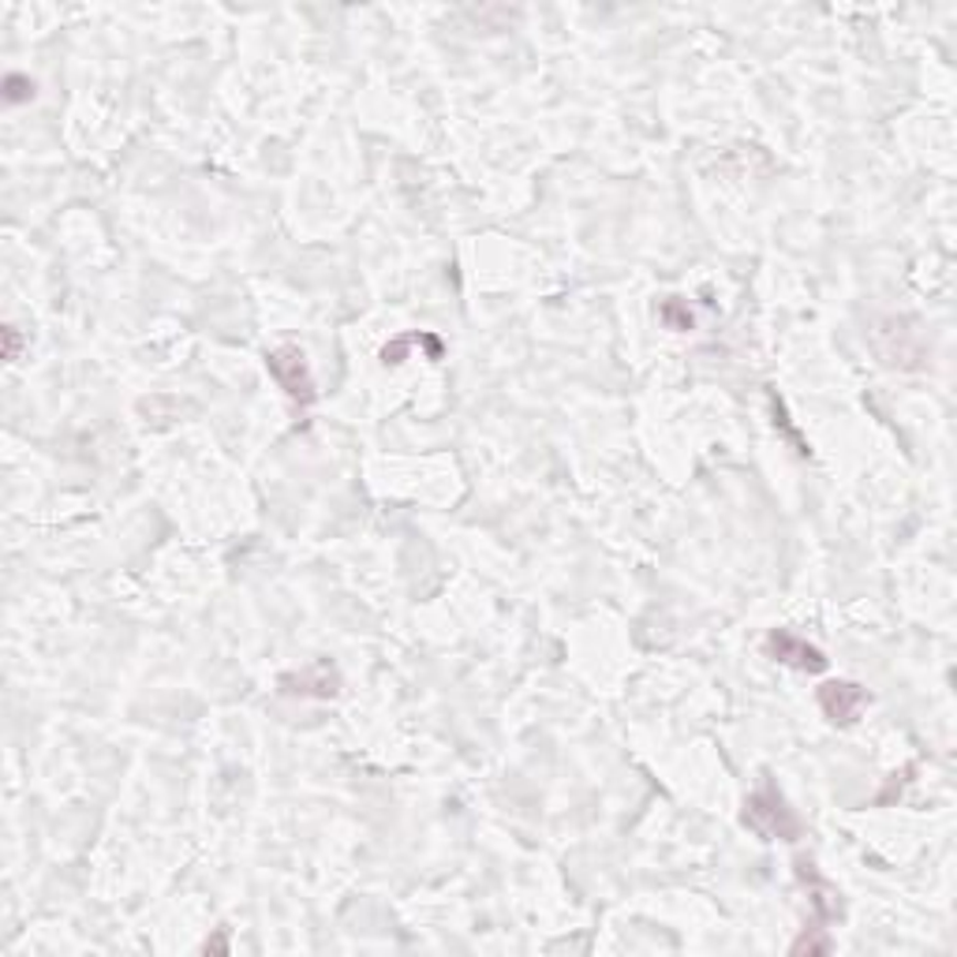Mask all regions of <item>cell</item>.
<instances>
[{
	"mask_svg": "<svg viewBox=\"0 0 957 957\" xmlns=\"http://www.w3.org/2000/svg\"><path fill=\"white\" fill-rule=\"evenodd\" d=\"M744 827H752L767 842H775V838L793 842L800 834V819L793 816V808L775 786H763L744 800Z\"/></svg>",
	"mask_w": 957,
	"mask_h": 957,
	"instance_id": "1",
	"label": "cell"
},
{
	"mask_svg": "<svg viewBox=\"0 0 957 957\" xmlns=\"http://www.w3.org/2000/svg\"><path fill=\"white\" fill-rule=\"evenodd\" d=\"M266 366H269V374H274V382L288 393V401L299 404V408L315 404L318 390L311 379V366H307V355L299 352L296 344H281V348H274V352H266Z\"/></svg>",
	"mask_w": 957,
	"mask_h": 957,
	"instance_id": "2",
	"label": "cell"
},
{
	"mask_svg": "<svg viewBox=\"0 0 957 957\" xmlns=\"http://www.w3.org/2000/svg\"><path fill=\"white\" fill-rule=\"evenodd\" d=\"M767 655L775 662L789 666V670H805V673L827 670V655L819 651L816 644H808L805 636L789 632V628H775V632L767 636Z\"/></svg>",
	"mask_w": 957,
	"mask_h": 957,
	"instance_id": "3",
	"label": "cell"
},
{
	"mask_svg": "<svg viewBox=\"0 0 957 957\" xmlns=\"http://www.w3.org/2000/svg\"><path fill=\"white\" fill-rule=\"evenodd\" d=\"M819 708H823V714L834 726H849L868 708V692L857 681H827L819 689Z\"/></svg>",
	"mask_w": 957,
	"mask_h": 957,
	"instance_id": "4",
	"label": "cell"
},
{
	"mask_svg": "<svg viewBox=\"0 0 957 957\" xmlns=\"http://www.w3.org/2000/svg\"><path fill=\"white\" fill-rule=\"evenodd\" d=\"M337 673L330 670V662H318L311 673H299V677H285L281 689L288 695H318V700H330L337 695Z\"/></svg>",
	"mask_w": 957,
	"mask_h": 957,
	"instance_id": "5",
	"label": "cell"
},
{
	"mask_svg": "<svg viewBox=\"0 0 957 957\" xmlns=\"http://www.w3.org/2000/svg\"><path fill=\"white\" fill-rule=\"evenodd\" d=\"M34 98V83L26 79V75H8L4 79V102L8 105H23V102H31Z\"/></svg>",
	"mask_w": 957,
	"mask_h": 957,
	"instance_id": "6",
	"label": "cell"
},
{
	"mask_svg": "<svg viewBox=\"0 0 957 957\" xmlns=\"http://www.w3.org/2000/svg\"><path fill=\"white\" fill-rule=\"evenodd\" d=\"M662 322L673 326V330H692V315L681 311L677 304H666V307H662Z\"/></svg>",
	"mask_w": 957,
	"mask_h": 957,
	"instance_id": "7",
	"label": "cell"
},
{
	"mask_svg": "<svg viewBox=\"0 0 957 957\" xmlns=\"http://www.w3.org/2000/svg\"><path fill=\"white\" fill-rule=\"evenodd\" d=\"M0 333H4V360H8V363H15V360H19V352H23V333H19L15 326H4V330H0Z\"/></svg>",
	"mask_w": 957,
	"mask_h": 957,
	"instance_id": "8",
	"label": "cell"
}]
</instances>
